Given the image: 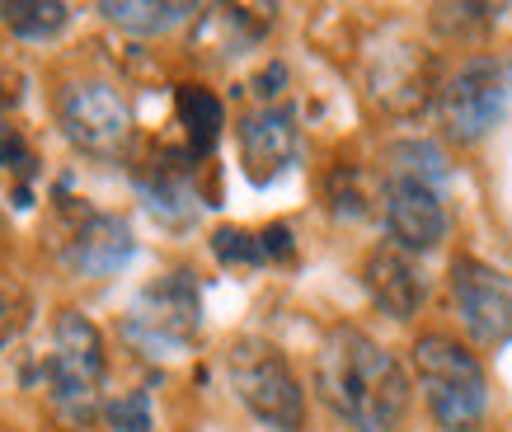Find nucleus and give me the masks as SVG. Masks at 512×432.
Listing matches in <instances>:
<instances>
[{
  "label": "nucleus",
  "mask_w": 512,
  "mask_h": 432,
  "mask_svg": "<svg viewBox=\"0 0 512 432\" xmlns=\"http://www.w3.org/2000/svg\"><path fill=\"white\" fill-rule=\"evenodd\" d=\"M315 390L353 432H395L409 409L404 367L357 324H334L320 339Z\"/></svg>",
  "instance_id": "1"
},
{
  "label": "nucleus",
  "mask_w": 512,
  "mask_h": 432,
  "mask_svg": "<svg viewBox=\"0 0 512 432\" xmlns=\"http://www.w3.org/2000/svg\"><path fill=\"white\" fill-rule=\"evenodd\" d=\"M104 376H109V353H104V334L90 315L80 310H57L52 320V343L47 353H33L19 371L24 390H43L47 404L80 428L90 423L94 409H104Z\"/></svg>",
  "instance_id": "2"
},
{
  "label": "nucleus",
  "mask_w": 512,
  "mask_h": 432,
  "mask_svg": "<svg viewBox=\"0 0 512 432\" xmlns=\"http://www.w3.org/2000/svg\"><path fill=\"white\" fill-rule=\"evenodd\" d=\"M414 376L428 400V414L442 432H475L489 414V376L480 357L451 334H419L414 339Z\"/></svg>",
  "instance_id": "3"
},
{
  "label": "nucleus",
  "mask_w": 512,
  "mask_h": 432,
  "mask_svg": "<svg viewBox=\"0 0 512 432\" xmlns=\"http://www.w3.org/2000/svg\"><path fill=\"white\" fill-rule=\"evenodd\" d=\"M226 381H231L235 400L249 414L278 432H301L306 428V390L296 381L292 362L278 343L245 334L226 348Z\"/></svg>",
  "instance_id": "4"
},
{
  "label": "nucleus",
  "mask_w": 512,
  "mask_h": 432,
  "mask_svg": "<svg viewBox=\"0 0 512 432\" xmlns=\"http://www.w3.org/2000/svg\"><path fill=\"white\" fill-rule=\"evenodd\" d=\"M202 334V287L193 268H170L165 278L146 282L123 315V339L146 357L188 353Z\"/></svg>",
  "instance_id": "5"
},
{
  "label": "nucleus",
  "mask_w": 512,
  "mask_h": 432,
  "mask_svg": "<svg viewBox=\"0 0 512 432\" xmlns=\"http://www.w3.org/2000/svg\"><path fill=\"white\" fill-rule=\"evenodd\" d=\"M71 179L57 184V212H62V240H57V259L66 263V273L76 278H113L123 273L132 254H137V240H132V226L123 216L99 212L85 198H66Z\"/></svg>",
  "instance_id": "6"
},
{
  "label": "nucleus",
  "mask_w": 512,
  "mask_h": 432,
  "mask_svg": "<svg viewBox=\"0 0 512 432\" xmlns=\"http://www.w3.org/2000/svg\"><path fill=\"white\" fill-rule=\"evenodd\" d=\"M57 123H62V137L80 155L104 160V165L127 160L132 141H137L132 104L113 90L109 80H76V85H66L62 99H57Z\"/></svg>",
  "instance_id": "7"
},
{
  "label": "nucleus",
  "mask_w": 512,
  "mask_h": 432,
  "mask_svg": "<svg viewBox=\"0 0 512 432\" xmlns=\"http://www.w3.org/2000/svg\"><path fill=\"white\" fill-rule=\"evenodd\" d=\"M508 66L489 57V52H475L456 66L447 80H442V94H437V118H442V132L456 146H475L498 127L503 108H508Z\"/></svg>",
  "instance_id": "8"
},
{
  "label": "nucleus",
  "mask_w": 512,
  "mask_h": 432,
  "mask_svg": "<svg viewBox=\"0 0 512 432\" xmlns=\"http://www.w3.org/2000/svg\"><path fill=\"white\" fill-rule=\"evenodd\" d=\"M367 94L390 118H419L423 108L437 104V94H442L437 57L419 38L390 33L367 52Z\"/></svg>",
  "instance_id": "9"
},
{
  "label": "nucleus",
  "mask_w": 512,
  "mask_h": 432,
  "mask_svg": "<svg viewBox=\"0 0 512 432\" xmlns=\"http://www.w3.org/2000/svg\"><path fill=\"white\" fill-rule=\"evenodd\" d=\"M381 221H386L390 245L404 254H428L451 231L442 188L400 170H386V179H381Z\"/></svg>",
  "instance_id": "10"
},
{
  "label": "nucleus",
  "mask_w": 512,
  "mask_h": 432,
  "mask_svg": "<svg viewBox=\"0 0 512 432\" xmlns=\"http://www.w3.org/2000/svg\"><path fill=\"white\" fill-rule=\"evenodd\" d=\"M451 306L466 324V334L484 348L512 343V278L484 259H456L447 273Z\"/></svg>",
  "instance_id": "11"
},
{
  "label": "nucleus",
  "mask_w": 512,
  "mask_h": 432,
  "mask_svg": "<svg viewBox=\"0 0 512 432\" xmlns=\"http://www.w3.org/2000/svg\"><path fill=\"white\" fill-rule=\"evenodd\" d=\"M235 146H240V170L254 188L278 184L282 174L301 155V127L287 104H259L235 123Z\"/></svg>",
  "instance_id": "12"
},
{
  "label": "nucleus",
  "mask_w": 512,
  "mask_h": 432,
  "mask_svg": "<svg viewBox=\"0 0 512 432\" xmlns=\"http://www.w3.org/2000/svg\"><path fill=\"white\" fill-rule=\"evenodd\" d=\"M193 170H198V160L184 146H165L146 170H137V193L146 202V212L156 216L160 226H170V231H188L202 212V193L193 184Z\"/></svg>",
  "instance_id": "13"
},
{
  "label": "nucleus",
  "mask_w": 512,
  "mask_h": 432,
  "mask_svg": "<svg viewBox=\"0 0 512 432\" xmlns=\"http://www.w3.org/2000/svg\"><path fill=\"white\" fill-rule=\"evenodd\" d=\"M362 287L372 296V306L390 320H414L428 301V278L423 268L414 263V254H404L395 245H376L362 263Z\"/></svg>",
  "instance_id": "14"
},
{
  "label": "nucleus",
  "mask_w": 512,
  "mask_h": 432,
  "mask_svg": "<svg viewBox=\"0 0 512 432\" xmlns=\"http://www.w3.org/2000/svg\"><path fill=\"white\" fill-rule=\"evenodd\" d=\"M174 118H179V127H184V151L202 165L221 141L226 104H221L207 85H174Z\"/></svg>",
  "instance_id": "15"
},
{
  "label": "nucleus",
  "mask_w": 512,
  "mask_h": 432,
  "mask_svg": "<svg viewBox=\"0 0 512 432\" xmlns=\"http://www.w3.org/2000/svg\"><path fill=\"white\" fill-rule=\"evenodd\" d=\"M99 15L109 19L113 29L137 33V38H156V33H170L184 19L202 15V10L184 5V0H99Z\"/></svg>",
  "instance_id": "16"
},
{
  "label": "nucleus",
  "mask_w": 512,
  "mask_h": 432,
  "mask_svg": "<svg viewBox=\"0 0 512 432\" xmlns=\"http://www.w3.org/2000/svg\"><path fill=\"white\" fill-rule=\"evenodd\" d=\"M0 24L24 43H47L71 24V5H62V0H0Z\"/></svg>",
  "instance_id": "17"
},
{
  "label": "nucleus",
  "mask_w": 512,
  "mask_h": 432,
  "mask_svg": "<svg viewBox=\"0 0 512 432\" xmlns=\"http://www.w3.org/2000/svg\"><path fill=\"white\" fill-rule=\"evenodd\" d=\"M386 170H400V174H419V179H428V184H447V155H442V146L437 141H423V137H409V141H395L386 151Z\"/></svg>",
  "instance_id": "18"
},
{
  "label": "nucleus",
  "mask_w": 512,
  "mask_h": 432,
  "mask_svg": "<svg viewBox=\"0 0 512 432\" xmlns=\"http://www.w3.org/2000/svg\"><path fill=\"white\" fill-rule=\"evenodd\" d=\"M498 5H433L428 10V24H433L442 38H480L498 24Z\"/></svg>",
  "instance_id": "19"
},
{
  "label": "nucleus",
  "mask_w": 512,
  "mask_h": 432,
  "mask_svg": "<svg viewBox=\"0 0 512 432\" xmlns=\"http://www.w3.org/2000/svg\"><path fill=\"white\" fill-rule=\"evenodd\" d=\"M212 254H217L221 268H264L259 231H245V226H217L212 231Z\"/></svg>",
  "instance_id": "20"
},
{
  "label": "nucleus",
  "mask_w": 512,
  "mask_h": 432,
  "mask_svg": "<svg viewBox=\"0 0 512 432\" xmlns=\"http://www.w3.org/2000/svg\"><path fill=\"white\" fill-rule=\"evenodd\" d=\"M325 198H329V212L339 216V221L367 216V188H362V174H357L353 165H339V170L329 174Z\"/></svg>",
  "instance_id": "21"
},
{
  "label": "nucleus",
  "mask_w": 512,
  "mask_h": 432,
  "mask_svg": "<svg viewBox=\"0 0 512 432\" xmlns=\"http://www.w3.org/2000/svg\"><path fill=\"white\" fill-rule=\"evenodd\" d=\"M104 423L113 432H156V418H151V390H127L118 400L104 404Z\"/></svg>",
  "instance_id": "22"
},
{
  "label": "nucleus",
  "mask_w": 512,
  "mask_h": 432,
  "mask_svg": "<svg viewBox=\"0 0 512 432\" xmlns=\"http://www.w3.org/2000/svg\"><path fill=\"white\" fill-rule=\"evenodd\" d=\"M0 170H10L24 188H29V179H38V155H33V146L24 141V132L10 123L0 127Z\"/></svg>",
  "instance_id": "23"
},
{
  "label": "nucleus",
  "mask_w": 512,
  "mask_h": 432,
  "mask_svg": "<svg viewBox=\"0 0 512 432\" xmlns=\"http://www.w3.org/2000/svg\"><path fill=\"white\" fill-rule=\"evenodd\" d=\"M24 324H29V296L19 292L10 278H0V348L15 339Z\"/></svg>",
  "instance_id": "24"
},
{
  "label": "nucleus",
  "mask_w": 512,
  "mask_h": 432,
  "mask_svg": "<svg viewBox=\"0 0 512 432\" xmlns=\"http://www.w3.org/2000/svg\"><path fill=\"white\" fill-rule=\"evenodd\" d=\"M259 249H264V263H287L296 254V235L287 221H273L259 231Z\"/></svg>",
  "instance_id": "25"
},
{
  "label": "nucleus",
  "mask_w": 512,
  "mask_h": 432,
  "mask_svg": "<svg viewBox=\"0 0 512 432\" xmlns=\"http://www.w3.org/2000/svg\"><path fill=\"white\" fill-rule=\"evenodd\" d=\"M249 90L259 94L264 104H278V94L287 90V66H282V62H268L264 71H259V76L249 80Z\"/></svg>",
  "instance_id": "26"
},
{
  "label": "nucleus",
  "mask_w": 512,
  "mask_h": 432,
  "mask_svg": "<svg viewBox=\"0 0 512 432\" xmlns=\"http://www.w3.org/2000/svg\"><path fill=\"white\" fill-rule=\"evenodd\" d=\"M19 104V76L0 66V127H5V113Z\"/></svg>",
  "instance_id": "27"
}]
</instances>
